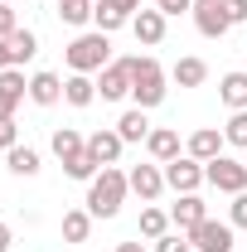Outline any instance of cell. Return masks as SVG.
<instances>
[{"mask_svg":"<svg viewBox=\"0 0 247 252\" xmlns=\"http://www.w3.org/2000/svg\"><path fill=\"white\" fill-rule=\"evenodd\" d=\"M126 194H131V185H126V170H117V165H102V170H97V180H88V214H93V219H117Z\"/></svg>","mask_w":247,"mask_h":252,"instance_id":"cell-1","label":"cell"},{"mask_svg":"<svg viewBox=\"0 0 247 252\" xmlns=\"http://www.w3.org/2000/svg\"><path fill=\"white\" fill-rule=\"evenodd\" d=\"M165 83H170V73H165L151 54H136V59H131V97H136L141 112H151V107L165 102V93H170Z\"/></svg>","mask_w":247,"mask_h":252,"instance_id":"cell-2","label":"cell"},{"mask_svg":"<svg viewBox=\"0 0 247 252\" xmlns=\"http://www.w3.org/2000/svg\"><path fill=\"white\" fill-rule=\"evenodd\" d=\"M63 59H68V73H102L107 63H112V34H78L68 49H63Z\"/></svg>","mask_w":247,"mask_h":252,"instance_id":"cell-3","label":"cell"},{"mask_svg":"<svg viewBox=\"0 0 247 252\" xmlns=\"http://www.w3.org/2000/svg\"><path fill=\"white\" fill-rule=\"evenodd\" d=\"M204 180L214 189H223V194H243L247 189V165L243 160H233V156H218L204 165Z\"/></svg>","mask_w":247,"mask_h":252,"instance_id":"cell-4","label":"cell"},{"mask_svg":"<svg viewBox=\"0 0 247 252\" xmlns=\"http://www.w3.org/2000/svg\"><path fill=\"white\" fill-rule=\"evenodd\" d=\"M165 185L175 189V194H199V185H209V180H204V160L175 156L170 165H165Z\"/></svg>","mask_w":247,"mask_h":252,"instance_id":"cell-5","label":"cell"},{"mask_svg":"<svg viewBox=\"0 0 247 252\" xmlns=\"http://www.w3.org/2000/svg\"><path fill=\"white\" fill-rule=\"evenodd\" d=\"M194 25L204 39H223V34L233 30V20H228V10H223V0H194Z\"/></svg>","mask_w":247,"mask_h":252,"instance_id":"cell-6","label":"cell"},{"mask_svg":"<svg viewBox=\"0 0 247 252\" xmlns=\"http://www.w3.org/2000/svg\"><path fill=\"white\" fill-rule=\"evenodd\" d=\"M97 93H102V102H122V97H131V59L107 63V68L97 73Z\"/></svg>","mask_w":247,"mask_h":252,"instance_id":"cell-7","label":"cell"},{"mask_svg":"<svg viewBox=\"0 0 247 252\" xmlns=\"http://www.w3.org/2000/svg\"><path fill=\"white\" fill-rule=\"evenodd\" d=\"M189 243L199 252H233V223H218V219H204L194 233H189Z\"/></svg>","mask_w":247,"mask_h":252,"instance_id":"cell-8","label":"cell"},{"mask_svg":"<svg viewBox=\"0 0 247 252\" xmlns=\"http://www.w3.org/2000/svg\"><path fill=\"white\" fill-rule=\"evenodd\" d=\"M126 185H131V194H141L146 204H155L160 194H165V170L160 165H136V170H126Z\"/></svg>","mask_w":247,"mask_h":252,"instance_id":"cell-9","label":"cell"},{"mask_svg":"<svg viewBox=\"0 0 247 252\" xmlns=\"http://www.w3.org/2000/svg\"><path fill=\"white\" fill-rule=\"evenodd\" d=\"M30 97V78H25V68H5L0 73V122L5 117H15V107Z\"/></svg>","mask_w":247,"mask_h":252,"instance_id":"cell-10","label":"cell"},{"mask_svg":"<svg viewBox=\"0 0 247 252\" xmlns=\"http://www.w3.org/2000/svg\"><path fill=\"white\" fill-rule=\"evenodd\" d=\"M185 156L204 160V165H209V160H218V156H223V131H218V126H199V131L185 141Z\"/></svg>","mask_w":247,"mask_h":252,"instance_id":"cell-11","label":"cell"},{"mask_svg":"<svg viewBox=\"0 0 247 252\" xmlns=\"http://www.w3.org/2000/svg\"><path fill=\"white\" fill-rule=\"evenodd\" d=\"M146 151H151L155 165H170V160L180 156V131H175V126H151V136H146Z\"/></svg>","mask_w":247,"mask_h":252,"instance_id":"cell-12","label":"cell"},{"mask_svg":"<svg viewBox=\"0 0 247 252\" xmlns=\"http://www.w3.org/2000/svg\"><path fill=\"white\" fill-rule=\"evenodd\" d=\"M122 146H126V141L112 131V126H102V131L88 136V156H93L97 165H117V160H122Z\"/></svg>","mask_w":247,"mask_h":252,"instance_id":"cell-13","label":"cell"},{"mask_svg":"<svg viewBox=\"0 0 247 252\" xmlns=\"http://www.w3.org/2000/svg\"><path fill=\"white\" fill-rule=\"evenodd\" d=\"M204 219H209V209H204V199H199V194H180V204L170 209V223H175L180 233H194Z\"/></svg>","mask_w":247,"mask_h":252,"instance_id":"cell-14","label":"cell"},{"mask_svg":"<svg viewBox=\"0 0 247 252\" xmlns=\"http://www.w3.org/2000/svg\"><path fill=\"white\" fill-rule=\"evenodd\" d=\"M131 34H136V44H160V39H165V15H160V10H136V15H131Z\"/></svg>","mask_w":247,"mask_h":252,"instance_id":"cell-15","label":"cell"},{"mask_svg":"<svg viewBox=\"0 0 247 252\" xmlns=\"http://www.w3.org/2000/svg\"><path fill=\"white\" fill-rule=\"evenodd\" d=\"M63 102H68V107H93L97 102L93 73H68V78H63Z\"/></svg>","mask_w":247,"mask_h":252,"instance_id":"cell-16","label":"cell"},{"mask_svg":"<svg viewBox=\"0 0 247 252\" xmlns=\"http://www.w3.org/2000/svg\"><path fill=\"white\" fill-rule=\"evenodd\" d=\"M49 146H54V156H59L63 165H73V160H78V156H88V136H78L73 126H59Z\"/></svg>","mask_w":247,"mask_h":252,"instance_id":"cell-17","label":"cell"},{"mask_svg":"<svg viewBox=\"0 0 247 252\" xmlns=\"http://www.w3.org/2000/svg\"><path fill=\"white\" fill-rule=\"evenodd\" d=\"M30 102H39V107L63 102V78H59V73H34V78H30Z\"/></svg>","mask_w":247,"mask_h":252,"instance_id":"cell-18","label":"cell"},{"mask_svg":"<svg viewBox=\"0 0 247 252\" xmlns=\"http://www.w3.org/2000/svg\"><path fill=\"white\" fill-rule=\"evenodd\" d=\"M218 97H223L233 112H247V73H223V83H218Z\"/></svg>","mask_w":247,"mask_h":252,"instance_id":"cell-19","label":"cell"},{"mask_svg":"<svg viewBox=\"0 0 247 252\" xmlns=\"http://www.w3.org/2000/svg\"><path fill=\"white\" fill-rule=\"evenodd\" d=\"M170 78L180 83V88H204V78H209V63L204 59H180L170 68Z\"/></svg>","mask_w":247,"mask_h":252,"instance_id":"cell-20","label":"cell"},{"mask_svg":"<svg viewBox=\"0 0 247 252\" xmlns=\"http://www.w3.org/2000/svg\"><path fill=\"white\" fill-rule=\"evenodd\" d=\"M117 136H122L126 146H131V141H146V136H151V122H146V112H141V107L122 112V122H117Z\"/></svg>","mask_w":247,"mask_h":252,"instance_id":"cell-21","label":"cell"},{"mask_svg":"<svg viewBox=\"0 0 247 252\" xmlns=\"http://www.w3.org/2000/svg\"><path fill=\"white\" fill-rule=\"evenodd\" d=\"M5 165H10V175H39V151L34 146H15V151H5Z\"/></svg>","mask_w":247,"mask_h":252,"instance_id":"cell-22","label":"cell"},{"mask_svg":"<svg viewBox=\"0 0 247 252\" xmlns=\"http://www.w3.org/2000/svg\"><path fill=\"white\" fill-rule=\"evenodd\" d=\"M88 233H93V214L88 209H68L63 214V238L68 243H88Z\"/></svg>","mask_w":247,"mask_h":252,"instance_id":"cell-23","label":"cell"},{"mask_svg":"<svg viewBox=\"0 0 247 252\" xmlns=\"http://www.w3.org/2000/svg\"><path fill=\"white\" fill-rule=\"evenodd\" d=\"M93 25L102 34H112V30H122V25H131V15H122V10L107 5V0H97V5H93Z\"/></svg>","mask_w":247,"mask_h":252,"instance_id":"cell-24","label":"cell"},{"mask_svg":"<svg viewBox=\"0 0 247 252\" xmlns=\"http://www.w3.org/2000/svg\"><path fill=\"white\" fill-rule=\"evenodd\" d=\"M10 49H15V68H25V63L39 54V34L34 30H15L10 34Z\"/></svg>","mask_w":247,"mask_h":252,"instance_id":"cell-25","label":"cell"},{"mask_svg":"<svg viewBox=\"0 0 247 252\" xmlns=\"http://www.w3.org/2000/svg\"><path fill=\"white\" fill-rule=\"evenodd\" d=\"M141 233H146V238H165V233H170V214H165V209H141Z\"/></svg>","mask_w":247,"mask_h":252,"instance_id":"cell-26","label":"cell"},{"mask_svg":"<svg viewBox=\"0 0 247 252\" xmlns=\"http://www.w3.org/2000/svg\"><path fill=\"white\" fill-rule=\"evenodd\" d=\"M59 20L63 25H88L93 20V0H59Z\"/></svg>","mask_w":247,"mask_h":252,"instance_id":"cell-27","label":"cell"},{"mask_svg":"<svg viewBox=\"0 0 247 252\" xmlns=\"http://www.w3.org/2000/svg\"><path fill=\"white\" fill-rule=\"evenodd\" d=\"M223 141L247 151V112H233V117H228V126H223Z\"/></svg>","mask_w":247,"mask_h":252,"instance_id":"cell-28","label":"cell"},{"mask_svg":"<svg viewBox=\"0 0 247 252\" xmlns=\"http://www.w3.org/2000/svg\"><path fill=\"white\" fill-rule=\"evenodd\" d=\"M151 252H194V243H189V233H165V238H155V248Z\"/></svg>","mask_w":247,"mask_h":252,"instance_id":"cell-29","label":"cell"},{"mask_svg":"<svg viewBox=\"0 0 247 252\" xmlns=\"http://www.w3.org/2000/svg\"><path fill=\"white\" fill-rule=\"evenodd\" d=\"M20 146V126H15V117H5L0 122V151H15Z\"/></svg>","mask_w":247,"mask_h":252,"instance_id":"cell-30","label":"cell"},{"mask_svg":"<svg viewBox=\"0 0 247 252\" xmlns=\"http://www.w3.org/2000/svg\"><path fill=\"white\" fill-rule=\"evenodd\" d=\"M228 223H233V228H247V189L233 194V214H228Z\"/></svg>","mask_w":247,"mask_h":252,"instance_id":"cell-31","label":"cell"},{"mask_svg":"<svg viewBox=\"0 0 247 252\" xmlns=\"http://www.w3.org/2000/svg\"><path fill=\"white\" fill-rule=\"evenodd\" d=\"M155 10L170 20V15H185V10H194V0H155Z\"/></svg>","mask_w":247,"mask_h":252,"instance_id":"cell-32","label":"cell"},{"mask_svg":"<svg viewBox=\"0 0 247 252\" xmlns=\"http://www.w3.org/2000/svg\"><path fill=\"white\" fill-rule=\"evenodd\" d=\"M15 30H20V20H15V10H10V5L0 0V39H10Z\"/></svg>","mask_w":247,"mask_h":252,"instance_id":"cell-33","label":"cell"},{"mask_svg":"<svg viewBox=\"0 0 247 252\" xmlns=\"http://www.w3.org/2000/svg\"><path fill=\"white\" fill-rule=\"evenodd\" d=\"M223 10H228L233 25H243V20H247V0H223Z\"/></svg>","mask_w":247,"mask_h":252,"instance_id":"cell-34","label":"cell"},{"mask_svg":"<svg viewBox=\"0 0 247 252\" xmlns=\"http://www.w3.org/2000/svg\"><path fill=\"white\" fill-rule=\"evenodd\" d=\"M5 68H15V49H10V39H0V73Z\"/></svg>","mask_w":247,"mask_h":252,"instance_id":"cell-35","label":"cell"},{"mask_svg":"<svg viewBox=\"0 0 247 252\" xmlns=\"http://www.w3.org/2000/svg\"><path fill=\"white\" fill-rule=\"evenodd\" d=\"M107 5H117L122 15H136V10H141V0H107Z\"/></svg>","mask_w":247,"mask_h":252,"instance_id":"cell-36","label":"cell"},{"mask_svg":"<svg viewBox=\"0 0 247 252\" xmlns=\"http://www.w3.org/2000/svg\"><path fill=\"white\" fill-rule=\"evenodd\" d=\"M10 243H15V233H10V223H0V252H10Z\"/></svg>","mask_w":247,"mask_h":252,"instance_id":"cell-37","label":"cell"},{"mask_svg":"<svg viewBox=\"0 0 247 252\" xmlns=\"http://www.w3.org/2000/svg\"><path fill=\"white\" fill-rule=\"evenodd\" d=\"M117 252H146L141 243H117Z\"/></svg>","mask_w":247,"mask_h":252,"instance_id":"cell-38","label":"cell"},{"mask_svg":"<svg viewBox=\"0 0 247 252\" xmlns=\"http://www.w3.org/2000/svg\"><path fill=\"white\" fill-rule=\"evenodd\" d=\"M73 252H83V248H73Z\"/></svg>","mask_w":247,"mask_h":252,"instance_id":"cell-39","label":"cell"},{"mask_svg":"<svg viewBox=\"0 0 247 252\" xmlns=\"http://www.w3.org/2000/svg\"><path fill=\"white\" fill-rule=\"evenodd\" d=\"M5 5H10V0H5Z\"/></svg>","mask_w":247,"mask_h":252,"instance_id":"cell-40","label":"cell"}]
</instances>
